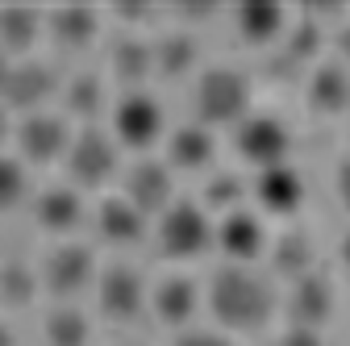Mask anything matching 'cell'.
<instances>
[{"label":"cell","mask_w":350,"mask_h":346,"mask_svg":"<svg viewBox=\"0 0 350 346\" xmlns=\"http://www.w3.org/2000/svg\"><path fill=\"white\" fill-rule=\"evenodd\" d=\"M204 309L221 334H258L280 313V288L267 271L226 263L204 284Z\"/></svg>","instance_id":"6da1fadb"},{"label":"cell","mask_w":350,"mask_h":346,"mask_svg":"<svg viewBox=\"0 0 350 346\" xmlns=\"http://www.w3.org/2000/svg\"><path fill=\"white\" fill-rule=\"evenodd\" d=\"M192 113L200 125L221 129L238 125L246 113H254V79L250 71L234 63H208L192 79Z\"/></svg>","instance_id":"7a4b0ae2"},{"label":"cell","mask_w":350,"mask_h":346,"mask_svg":"<svg viewBox=\"0 0 350 346\" xmlns=\"http://www.w3.org/2000/svg\"><path fill=\"white\" fill-rule=\"evenodd\" d=\"M63 171L67 184H75L79 192H105L113 180H121V146L109 134V125H75Z\"/></svg>","instance_id":"3957f363"},{"label":"cell","mask_w":350,"mask_h":346,"mask_svg":"<svg viewBox=\"0 0 350 346\" xmlns=\"http://www.w3.org/2000/svg\"><path fill=\"white\" fill-rule=\"evenodd\" d=\"M150 238L163 258L192 263V258L213 250V217L200 200H175L150 222Z\"/></svg>","instance_id":"277c9868"},{"label":"cell","mask_w":350,"mask_h":346,"mask_svg":"<svg viewBox=\"0 0 350 346\" xmlns=\"http://www.w3.org/2000/svg\"><path fill=\"white\" fill-rule=\"evenodd\" d=\"M96 276H100L96 250L88 242H79V238H59L38 258V280H42V292H46L51 300L83 296L88 288L96 284Z\"/></svg>","instance_id":"5b68a950"},{"label":"cell","mask_w":350,"mask_h":346,"mask_svg":"<svg viewBox=\"0 0 350 346\" xmlns=\"http://www.w3.org/2000/svg\"><path fill=\"white\" fill-rule=\"evenodd\" d=\"M109 134L117 138L121 150H138L150 155L163 138H167V113L163 101L150 88H134V92H121L109 109Z\"/></svg>","instance_id":"8992f818"},{"label":"cell","mask_w":350,"mask_h":346,"mask_svg":"<svg viewBox=\"0 0 350 346\" xmlns=\"http://www.w3.org/2000/svg\"><path fill=\"white\" fill-rule=\"evenodd\" d=\"M71 138H75V125L59 109L25 113L13 125V155L25 167H51V163H63L67 159Z\"/></svg>","instance_id":"52a82bcc"},{"label":"cell","mask_w":350,"mask_h":346,"mask_svg":"<svg viewBox=\"0 0 350 346\" xmlns=\"http://www.w3.org/2000/svg\"><path fill=\"white\" fill-rule=\"evenodd\" d=\"M92 292H96V313L105 321H113V325L138 321L146 313V305H150V284H146V276L134 263H121V258L100 267Z\"/></svg>","instance_id":"ba28073f"},{"label":"cell","mask_w":350,"mask_h":346,"mask_svg":"<svg viewBox=\"0 0 350 346\" xmlns=\"http://www.w3.org/2000/svg\"><path fill=\"white\" fill-rule=\"evenodd\" d=\"M234 150L238 159L250 167V171H262V167H280L288 163L292 155V129L284 117L275 113H246L238 125H234Z\"/></svg>","instance_id":"9c48e42d"},{"label":"cell","mask_w":350,"mask_h":346,"mask_svg":"<svg viewBox=\"0 0 350 346\" xmlns=\"http://www.w3.org/2000/svg\"><path fill=\"white\" fill-rule=\"evenodd\" d=\"M63 92V71L51 63V59H13V71H9V83H5V105L9 113L25 117V113H42L51 109Z\"/></svg>","instance_id":"30bf717a"},{"label":"cell","mask_w":350,"mask_h":346,"mask_svg":"<svg viewBox=\"0 0 350 346\" xmlns=\"http://www.w3.org/2000/svg\"><path fill=\"white\" fill-rule=\"evenodd\" d=\"M213 246L226 254V263L254 267L258 258H267L271 246V226L258 209H234L226 217H213Z\"/></svg>","instance_id":"8fae6325"},{"label":"cell","mask_w":350,"mask_h":346,"mask_svg":"<svg viewBox=\"0 0 350 346\" xmlns=\"http://www.w3.org/2000/svg\"><path fill=\"white\" fill-rule=\"evenodd\" d=\"M200 309H204V284L196 276H188V271H167L163 280L150 284V305H146V313L159 325L184 334V330H192V321H196Z\"/></svg>","instance_id":"7c38bea8"},{"label":"cell","mask_w":350,"mask_h":346,"mask_svg":"<svg viewBox=\"0 0 350 346\" xmlns=\"http://www.w3.org/2000/svg\"><path fill=\"white\" fill-rule=\"evenodd\" d=\"M280 309L288 313V325L325 330L334 321V313H338V284L317 267V271L288 284V292L280 296Z\"/></svg>","instance_id":"4fadbf2b"},{"label":"cell","mask_w":350,"mask_h":346,"mask_svg":"<svg viewBox=\"0 0 350 346\" xmlns=\"http://www.w3.org/2000/svg\"><path fill=\"white\" fill-rule=\"evenodd\" d=\"M121 196L154 222L167 204L180 200V196H175V171L163 159H154V155H138L134 163L121 171Z\"/></svg>","instance_id":"5bb4252c"},{"label":"cell","mask_w":350,"mask_h":346,"mask_svg":"<svg viewBox=\"0 0 350 346\" xmlns=\"http://www.w3.org/2000/svg\"><path fill=\"white\" fill-rule=\"evenodd\" d=\"M88 213H92V209H88L83 192L75 184H67V180L46 184V188H38L29 196V217H33V226L42 234H51L55 242L59 238H75V230L88 222Z\"/></svg>","instance_id":"9a60e30c"},{"label":"cell","mask_w":350,"mask_h":346,"mask_svg":"<svg viewBox=\"0 0 350 346\" xmlns=\"http://www.w3.org/2000/svg\"><path fill=\"white\" fill-rule=\"evenodd\" d=\"M105 9H88V5H63L46 9V42L59 55H88L105 38Z\"/></svg>","instance_id":"2e32d148"},{"label":"cell","mask_w":350,"mask_h":346,"mask_svg":"<svg viewBox=\"0 0 350 346\" xmlns=\"http://www.w3.org/2000/svg\"><path fill=\"white\" fill-rule=\"evenodd\" d=\"M88 222H92V234L105 246H117V250L142 246L150 238V217H146V213H138L121 192H105L96 200V209L88 213Z\"/></svg>","instance_id":"e0dca14e"},{"label":"cell","mask_w":350,"mask_h":346,"mask_svg":"<svg viewBox=\"0 0 350 346\" xmlns=\"http://www.w3.org/2000/svg\"><path fill=\"white\" fill-rule=\"evenodd\" d=\"M304 204V176L292 163L262 167L250 176V209H258L262 217H296Z\"/></svg>","instance_id":"ac0fdd59"},{"label":"cell","mask_w":350,"mask_h":346,"mask_svg":"<svg viewBox=\"0 0 350 346\" xmlns=\"http://www.w3.org/2000/svg\"><path fill=\"white\" fill-rule=\"evenodd\" d=\"M113 109V92H109V75L96 67H79L71 75H63V92H59V113L75 125H100V117Z\"/></svg>","instance_id":"d6986e66"},{"label":"cell","mask_w":350,"mask_h":346,"mask_svg":"<svg viewBox=\"0 0 350 346\" xmlns=\"http://www.w3.org/2000/svg\"><path fill=\"white\" fill-rule=\"evenodd\" d=\"M105 75L109 83H121V92H134L146 88L154 79V46H150V34H113L109 51H105Z\"/></svg>","instance_id":"ffe728a7"},{"label":"cell","mask_w":350,"mask_h":346,"mask_svg":"<svg viewBox=\"0 0 350 346\" xmlns=\"http://www.w3.org/2000/svg\"><path fill=\"white\" fill-rule=\"evenodd\" d=\"M163 163L171 171H188V176H208L217 163V134L200 121L171 125L163 138Z\"/></svg>","instance_id":"44dd1931"},{"label":"cell","mask_w":350,"mask_h":346,"mask_svg":"<svg viewBox=\"0 0 350 346\" xmlns=\"http://www.w3.org/2000/svg\"><path fill=\"white\" fill-rule=\"evenodd\" d=\"M267 267H271V280H300L321 267V250H317V238L304 230V226H288L280 234H271V246H267Z\"/></svg>","instance_id":"7402d4cb"},{"label":"cell","mask_w":350,"mask_h":346,"mask_svg":"<svg viewBox=\"0 0 350 346\" xmlns=\"http://www.w3.org/2000/svg\"><path fill=\"white\" fill-rule=\"evenodd\" d=\"M154 46V79H167V83H180V79H196L200 71V42H196V29H163L150 38Z\"/></svg>","instance_id":"603a6c76"},{"label":"cell","mask_w":350,"mask_h":346,"mask_svg":"<svg viewBox=\"0 0 350 346\" xmlns=\"http://www.w3.org/2000/svg\"><path fill=\"white\" fill-rule=\"evenodd\" d=\"M304 105L317 117H342L350 113V67L338 59H321L304 75Z\"/></svg>","instance_id":"cb8c5ba5"},{"label":"cell","mask_w":350,"mask_h":346,"mask_svg":"<svg viewBox=\"0 0 350 346\" xmlns=\"http://www.w3.org/2000/svg\"><path fill=\"white\" fill-rule=\"evenodd\" d=\"M230 21H234V34L246 42V46H280L284 34H288V21H292V9L254 0V5L230 9Z\"/></svg>","instance_id":"d4e9b609"},{"label":"cell","mask_w":350,"mask_h":346,"mask_svg":"<svg viewBox=\"0 0 350 346\" xmlns=\"http://www.w3.org/2000/svg\"><path fill=\"white\" fill-rule=\"evenodd\" d=\"M46 38V9L5 5L0 9V51L9 59H29V51Z\"/></svg>","instance_id":"484cf974"},{"label":"cell","mask_w":350,"mask_h":346,"mask_svg":"<svg viewBox=\"0 0 350 346\" xmlns=\"http://www.w3.org/2000/svg\"><path fill=\"white\" fill-rule=\"evenodd\" d=\"M42 346H92V317L75 300H51L42 313Z\"/></svg>","instance_id":"4316f807"},{"label":"cell","mask_w":350,"mask_h":346,"mask_svg":"<svg viewBox=\"0 0 350 346\" xmlns=\"http://www.w3.org/2000/svg\"><path fill=\"white\" fill-rule=\"evenodd\" d=\"M200 204L208 209V217H226L234 209H246L250 204V180L242 171L213 167L204 176V188H200Z\"/></svg>","instance_id":"83f0119b"},{"label":"cell","mask_w":350,"mask_h":346,"mask_svg":"<svg viewBox=\"0 0 350 346\" xmlns=\"http://www.w3.org/2000/svg\"><path fill=\"white\" fill-rule=\"evenodd\" d=\"M42 296V280H38V263L17 254L0 258V309H29Z\"/></svg>","instance_id":"f1b7e54d"},{"label":"cell","mask_w":350,"mask_h":346,"mask_svg":"<svg viewBox=\"0 0 350 346\" xmlns=\"http://www.w3.org/2000/svg\"><path fill=\"white\" fill-rule=\"evenodd\" d=\"M33 184H29V167L17 155H0V213H17L21 204L29 209Z\"/></svg>","instance_id":"f546056e"},{"label":"cell","mask_w":350,"mask_h":346,"mask_svg":"<svg viewBox=\"0 0 350 346\" xmlns=\"http://www.w3.org/2000/svg\"><path fill=\"white\" fill-rule=\"evenodd\" d=\"M171 346H238V342L221 330H184V334H175Z\"/></svg>","instance_id":"4dcf8cb0"},{"label":"cell","mask_w":350,"mask_h":346,"mask_svg":"<svg viewBox=\"0 0 350 346\" xmlns=\"http://www.w3.org/2000/svg\"><path fill=\"white\" fill-rule=\"evenodd\" d=\"M334 196H338L342 213L350 217V155H342L338 167H334Z\"/></svg>","instance_id":"1f68e13d"},{"label":"cell","mask_w":350,"mask_h":346,"mask_svg":"<svg viewBox=\"0 0 350 346\" xmlns=\"http://www.w3.org/2000/svg\"><path fill=\"white\" fill-rule=\"evenodd\" d=\"M275 346H325V338H321V330H300V325H288V330L275 338Z\"/></svg>","instance_id":"d6a6232c"},{"label":"cell","mask_w":350,"mask_h":346,"mask_svg":"<svg viewBox=\"0 0 350 346\" xmlns=\"http://www.w3.org/2000/svg\"><path fill=\"white\" fill-rule=\"evenodd\" d=\"M334 46H338V63L350 67V13L334 25Z\"/></svg>","instance_id":"836d02e7"},{"label":"cell","mask_w":350,"mask_h":346,"mask_svg":"<svg viewBox=\"0 0 350 346\" xmlns=\"http://www.w3.org/2000/svg\"><path fill=\"white\" fill-rule=\"evenodd\" d=\"M13 125H17V117H13L5 105H0V155H5V146L13 142Z\"/></svg>","instance_id":"e575fe53"},{"label":"cell","mask_w":350,"mask_h":346,"mask_svg":"<svg viewBox=\"0 0 350 346\" xmlns=\"http://www.w3.org/2000/svg\"><path fill=\"white\" fill-rule=\"evenodd\" d=\"M338 263H342V271L350 276V230L338 238Z\"/></svg>","instance_id":"d590c367"},{"label":"cell","mask_w":350,"mask_h":346,"mask_svg":"<svg viewBox=\"0 0 350 346\" xmlns=\"http://www.w3.org/2000/svg\"><path fill=\"white\" fill-rule=\"evenodd\" d=\"M9 71H13V59L0 51V96H5V83H9Z\"/></svg>","instance_id":"8d00e7d4"},{"label":"cell","mask_w":350,"mask_h":346,"mask_svg":"<svg viewBox=\"0 0 350 346\" xmlns=\"http://www.w3.org/2000/svg\"><path fill=\"white\" fill-rule=\"evenodd\" d=\"M0 346H13V334H9V325L0 321Z\"/></svg>","instance_id":"74e56055"},{"label":"cell","mask_w":350,"mask_h":346,"mask_svg":"<svg viewBox=\"0 0 350 346\" xmlns=\"http://www.w3.org/2000/svg\"><path fill=\"white\" fill-rule=\"evenodd\" d=\"M0 258H5V254H0Z\"/></svg>","instance_id":"f35d334b"}]
</instances>
